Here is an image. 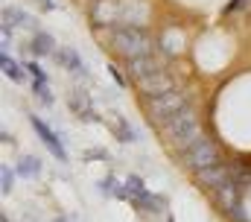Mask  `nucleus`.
I'll list each match as a JSON object with an SVG mask.
<instances>
[{"label": "nucleus", "instance_id": "39448f33", "mask_svg": "<svg viewBox=\"0 0 251 222\" xmlns=\"http://www.w3.org/2000/svg\"><path fill=\"white\" fill-rule=\"evenodd\" d=\"M196 172H199V181H201L204 187H213L216 193L234 184V172H231L228 166H222V164H216V166H204V169H196Z\"/></svg>", "mask_w": 251, "mask_h": 222}, {"label": "nucleus", "instance_id": "aec40b11", "mask_svg": "<svg viewBox=\"0 0 251 222\" xmlns=\"http://www.w3.org/2000/svg\"><path fill=\"white\" fill-rule=\"evenodd\" d=\"M26 70H29V73L35 76V82H47V76H44V70H41V67H38L35 61H29V64H26Z\"/></svg>", "mask_w": 251, "mask_h": 222}, {"label": "nucleus", "instance_id": "f3484780", "mask_svg": "<svg viewBox=\"0 0 251 222\" xmlns=\"http://www.w3.org/2000/svg\"><path fill=\"white\" fill-rule=\"evenodd\" d=\"M111 126H114V132H117V138H120V140H134V129H131L128 123H123V120H114Z\"/></svg>", "mask_w": 251, "mask_h": 222}, {"label": "nucleus", "instance_id": "dca6fc26", "mask_svg": "<svg viewBox=\"0 0 251 222\" xmlns=\"http://www.w3.org/2000/svg\"><path fill=\"white\" fill-rule=\"evenodd\" d=\"M3 73H6V76H12L15 82H21V79H24V73H21V67H18V64H15V61H12L9 56H3Z\"/></svg>", "mask_w": 251, "mask_h": 222}, {"label": "nucleus", "instance_id": "f03ea898", "mask_svg": "<svg viewBox=\"0 0 251 222\" xmlns=\"http://www.w3.org/2000/svg\"><path fill=\"white\" fill-rule=\"evenodd\" d=\"M164 132H167V140L173 143V146H178V149H184L187 152L193 143H199L201 140V132H199V123H196V117H193V111H184V114H178L173 123H167L164 126Z\"/></svg>", "mask_w": 251, "mask_h": 222}, {"label": "nucleus", "instance_id": "f8f14e48", "mask_svg": "<svg viewBox=\"0 0 251 222\" xmlns=\"http://www.w3.org/2000/svg\"><path fill=\"white\" fill-rule=\"evenodd\" d=\"M32 53L35 56H56V50H53V38H50L47 32H38V35L32 38Z\"/></svg>", "mask_w": 251, "mask_h": 222}, {"label": "nucleus", "instance_id": "6ab92c4d", "mask_svg": "<svg viewBox=\"0 0 251 222\" xmlns=\"http://www.w3.org/2000/svg\"><path fill=\"white\" fill-rule=\"evenodd\" d=\"M0 181H3V184H0V190H3V193H9V190H12V172H9V166H3V169H0Z\"/></svg>", "mask_w": 251, "mask_h": 222}, {"label": "nucleus", "instance_id": "a211bd4d", "mask_svg": "<svg viewBox=\"0 0 251 222\" xmlns=\"http://www.w3.org/2000/svg\"><path fill=\"white\" fill-rule=\"evenodd\" d=\"M35 94H38V100L41 103H53V97H50V88H47V82H35Z\"/></svg>", "mask_w": 251, "mask_h": 222}, {"label": "nucleus", "instance_id": "f257e3e1", "mask_svg": "<svg viewBox=\"0 0 251 222\" xmlns=\"http://www.w3.org/2000/svg\"><path fill=\"white\" fill-rule=\"evenodd\" d=\"M146 109H149V117H152V120H158L161 126H167V123H173L178 114H184V111L190 109V103L181 91H170V94H164V97H149V100H146Z\"/></svg>", "mask_w": 251, "mask_h": 222}, {"label": "nucleus", "instance_id": "0eeeda50", "mask_svg": "<svg viewBox=\"0 0 251 222\" xmlns=\"http://www.w3.org/2000/svg\"><path fill=\"white\" fill-rule=\"evenodd\" d=\"M140 88H143V94H146V100L149 97H164V94H170V91H176V79L170 76V73H155V76H149L146 82H140Z\"/></svg>", "mask_w": 251, "mask_h": 222}, {"label": "nucleus", "instance_id": "2eb2a0df", "mask_svg": "<svg viewBox=\"0 0 251 222\" xmlns=\"http://www.w3.org/2000/svg\"><path fill=\"white\" fill-rule=\"evenodd\" d=\"M3 21L15 24V27H29V15L21 12V9H3Z\"/></svg>", "mask_w": 251, "mask_h": 222}, {"label": "nucleus", "instance_id": "4468645a", "mask_svg": "<svg viewBox=\"0 0 251 222\" xmlns=\"http://www.w3.org/2000/svg\"><path fill=\"white\" fill-rule=\"evenodd\" d=\"M18 172L26 175V178H35V175L41 172V161H38V158H21V161H18Z\"/></svg>", "mask_w": 251, "mask_h": 222}, {"label": "nucleus", "instance_id": "9b49d317", "mask_svg": "<svg viewBox=\"0 0 251 222\" xmlns=\"http://www.w3.org/2000/svg\"><path fill=\"white\" fill-rule=\"evenodd\" d=\"M56 61L64 64L67 70H73V73H85V61L73 53V50H67V47L64 50H56Z\"/></svg>", "mask_w": 251, "mask_h": 222}, {"label": "nucleus", "instance_id": "6e6552de", "mask_svg": "<svg viewBox=\"0 0 251 222\" xmlns=\"http://www.w3.org/2000/svg\"><path fill=\"white\" fill-rule=\"evenodd\" d=\"M128 73H131L137 82H146L149 76L161 73V67H158V61H155L152 56H140V58H131V61H128Z\"/></svg>", "mask_w": 251, "mask_h": 222}, {"label": "nucleus", "instance_id": "20e7f679", "mask_svg": "<svg viewBox=\"0 0 251 222\" xmlns=\"http://www.w3.org/2000/svg\"><path fill=\"white\" fill-rule=\"evenodd\" d=\"M184 158H187V164L193 169H204V166H216L219 164V155H216V146L210 143V140H199V143H193L187 152H184Z\"/></svg>", "mask_w": 251, "mask_h": 222}, {"label": "nucleus", "instance_id": "1a4fd4ad", "mask_svg": "<svg viewBox=\"0 0 251 222\" xmlns=\"http://www.w3.org/2000/svg\"><path fill=\"white\" fill-rule=\"evenodd\" d=\"M131 205H137L140 211H149V214L164 211V199H161V196H152L149 190H146V193H140V196H134V199H131Z\"/></svg>", "mask_w": 251, "mask_h": 222}, {"label": "nucleus", "instance_id": "ddd939ff", "mask_svg": "<svg viewBox=\"0 0 251 222\" xmlns=\"http://www.w3.org/2000/svg\"><path fill=\"white\" fill-rule=\"evenodd\" d=\"M70 109L76 111L79 117H91L94 111H91V103H88V97L82 94V91H73L70 94Z\"/></svg>", "mask_w": 251, "mask_h": 222}, {"label": "nucleus", "instance_id": "4be33fe9", "mask_svg": "<svg viewBox=\"0 0 251 222\" xmlns=\"http://www.w3.org/2000/svg\"><path fill=\"white\" fill-rule=\"evenodd\" d=\"M170 222H176V220H170Z\"/></svg>", "mask_w": 251, "mask_h": 222}, {"label": "nucleus", "instance_id": "412c9836", "mask_svg": "<svg viewBox=\"0 0 251 222\" xmlns=\"http://www.w3.org/2000/svg\"><path fill=\"white\" fill-rule=\"evenodd\" d=\"M53 222H67V220H64V217H62V220H53Z\"/></svg>", "mask_w": 251, "mask_h": 222}, {"label": "nucleus", "instance_id": "423d86ee", "mask_svg": "<svg viewBox=\"0 0 251 222\" xmlns=\"http://www.w3.org/2000/svg\"><path fill=\"white\" fill-rule=\"evenodd\" d=\"M29 123H32V129H35V132H38V138H41V140H44V146H47V149H50V152H53V155H56V158H59V161H67V152H64L62 140H59V138H56V132H53V129H50V126H47V123H44V120H38V117H35V114H32V117H29Z\"/></svg>", "mask_w": 251, "mask_h": 222}, {"label": "nucleus", "instance_id": "7ed1b4c3", "mask_svg": "<svg viewBox=\"0 0 251 222\" xmlns=\"http://www.w3.org/2000/svg\"><path fill=\"white\" fill-rule=\"evenodd\" d=\"M114 47H117L128 61H131V58L149 56L152 41L146 38V32H143V29H137V27H123V29H117V32H114Z\"/></svg>", "mask_w": 251, "mask_h": 222}, {"label": "nucleus", "instance_id": "9d476101", "mask_svg": "<svg viewBox=\"0 0 251 222\" xmlns=\"http://www.w3.org/2000/svg\"><path fill=\"white\" fill-rule=\"evenodd\" d=\"M117 12H120V6H117L114 0H100L97 9H94V18H97L100 24H114Z\"/></svg>", "mask_w": 251, "mask_h": 222}]
</instances>
